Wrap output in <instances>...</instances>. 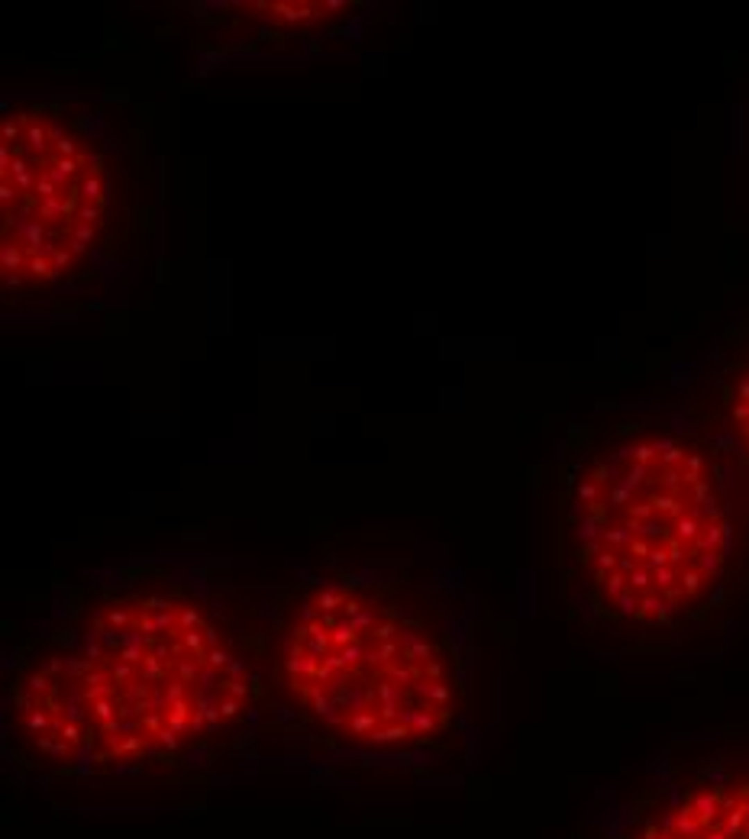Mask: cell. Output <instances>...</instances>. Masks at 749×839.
I'll use <instances>...</instances> for the list:
<instances>
[{
    "instance_id": "cell-7",
    "label": "cell",
    "mask_w": 749,
    "mask_h": 839,
    "mask_svg": "<svg viewBox=\"0 0 749 839\" xmlns=\"http://www.w3.org/2000/svg\"><path fill=\"white\" fill-rule=\"evenodd\" d=\"M627 839H749V775L685 791Z\"/></svg>"
},
{
    "instance_id": "cell-2",
    "label": "cell",
    "mask_w": 749,
    "mask_h": 839,
    "mask_svg": "<svg viewBox=\"0 0 749 839\" xmlns=\"http://www.w3.org/2000/svg\"><path fill=\"white\" fill-rule=\"evenodd\" d=\"M272 727L362 759L449 752L472 710L475 616L452 571L329 559L259 604Z\"/></svg>"
},
{
    "instance_id": "cell-6",
    "label": "cell",
    "mask_w": 749,
    "mask_h": 839,
    "mask_svg": "<svg viewBox=\"0 0 749 839\" xmlns=\"http://www.w3.org/2000/svg\"><path fill=\"white\" fill-rule=\"evenodd\" d=\"M214 13H197L200 46L252 49V46H320L359 19L356 3H223Z\"/></svg>"
},
{
    "instance_id": "cell-5",
    "label": "cell",
    "mask_w": 749,
    "mask_h": 839,
    "mask_svg": "<svg viewBox=\"0 0 749 839\" xmlns=\"http://www.w3.org/2000/svg\"><path fill=\"white\" fill-rule=\"evenodd\" d=\"M672 407L714 446L749 507V317L730 323L678 378Z\"/></svg>"
},
{
    "instance_id": "cell-4",
    "label": "cell",
    "mask_w": 749,
    "mask_h": 839,
    "mask_svg": "<svg viewBox=\"0 0 749 839\" xmlns=\"http://www.w3.org/2000/svg\"><path fill=\"white\" fill-rule=\"evenodd\" d=\"M149 123L113 91L0 101L3 317L78 320L123 297L155 230Z\"/></svg>"
},
{
    "instance_id": "cell-1",
    "label": "cell",
    "mask_w": 749,
    "mask_h": 839,
    "mask_svg": "<svg viewBox=\"0 0 749 839\" xmlns=\"http://www.w3.org/2000/svg\"><path fill=\"white\" fill-rule=\"evenodd\" d=\"M207 565L126 562L71 581L19 636L3 684L13 759L42 775H175L272 729L259 607Z\"/></svg>"
},
{
    "instance_id": "cell-3",
    "label": "cell",
    "mask_w": 749,
    "mask_h": 839,
    "mask_svg": "<svg viewBox=\"0 0 749 839\" xmlns=\"http://www.w3.org/2000/svg\"><path fill=\"white\" fill-rule=\"evenodd\" d=\"M740 487L675 410H627L569 426L553 472L562 591L614 633L691 623L730 581Z\"/></svg>"
}]
</instances>
